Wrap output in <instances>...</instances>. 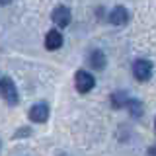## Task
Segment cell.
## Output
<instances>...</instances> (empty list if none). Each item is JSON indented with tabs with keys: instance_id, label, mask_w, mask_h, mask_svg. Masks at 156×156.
<instances>
[{
	"instance_id": "obj_1",
	"label": "cell",
	"mask_w": 156,
	"mask_h": 156,
	"mask_svg": "<svg viewBox=\"0 0 156 156\" xmlns=\"http://www.w3.org/2000/svg\"><path fill=\"white\" fill-rule=\"evenodd\" d=\"M0 96L4 98V101L10 105H16L20 101V94H18V88L14 84L12 78L8 76H2L0 78Z\"/></svg>"
},
{
	"instance_id": "obj_2",
	"label": "cell",
	"mask_w": 156,
	"mask_h": 156,
	"mask_svg": "<svg viewBox=\"0 0 156 156\" xmlns=\"http://www.w3.org/2000/svg\"><path fill=\"white\" fill-rule=\"evenodd\" d=\"M74 84H76V90L80 92V94H88V92L94 90L96 78H94V74H92V72H88V70H84V68H80V70H76Z\"/></svg>"
},
{
	"instance_id": "obj_3",
	"label": "cell",
	"mask_w": 156,
	"mask_h": 156,
	"mask_svg": "<svg viewBox=\"0 0 156 156\" xmlns=\"http://www.w3.org/2000/svg\"><path fill=\"white\" fill-rule=\"evenodd\" d=\"M131 70H133V76L139 82H146L152 76V62L148 58H136L133 62V66H131Z\"/></svg>"
},
{
	"instance_id": "obj_4",
	"label": "cell",
	"mask_w": 156,
	"mask_h": 156,
	"mask_svg": "<svg viewBox=\"0 0 156 156\" xmlns=\"http://www.w3.org/2000/svg\"><path fill=\"white\" fill-rule=\"evenodd\" d=\"M27 115H29V119H31L33 123H45V121L49 119V105H47V101H37V104H33Z\"/></svg>"
},
{
	"instance_id": "obj_5",
	"label": "cell",
	"mask_w": 156,
	"mask_h": 156,
	"mask_svg": "<svg viewBox=\"0 0 156 156\" xmlns=\"http://www.w3.org/2000/svg\"><path fill=\"white\" fill-rule=\"evenodd\" d=\"M127 22H129V12H127L125 6H115L113 10L109 12V23L111 26H127Z\"/></svg>"
},
{
	"instance_id": "obj_6",
	"label": "cell",
	"mask_w": 156,
	"mask_h": 156,
	"mask_svg": "<svg viewBox=\"0 0 156 156\" xmlns=\"http://www.w3.org/2000/svg\"><path fill=\"white\" fill-rule=\"evenodd\" d=\"M51 20L57 23L58 27H66L70 23V10L66 6H57L51 14Z\"/></svg>"
},
{
	"instance_id": "obj_7",
	"label": "cell",
	"mask_w": 156,
	"mask_h": 156,
	"mask_svg": "<svg viewBox=\"0 0 156 156\" xmlns=\"http://www.w3.org/2000/svg\"><path fill=\"white\" fill-rule=\"evenodd\" d=\"M45 47L49 49V51H57V49L62 47V33L58 31V29H51V31H47Z\"/></svg>"
},
{
	"instance_id": "obj_8",
	"label": "cell",
	"mask_w": 156,
	"mask_h": 156,
	"mask_svg": "<svg viewBox=\"0 0 156 156\" xmlns=\"http://www.w3.org/2000/svg\"><path fill=\"white\" fill-rule=\"evenodd\" d=\"M88 61H90V66L94 68V70H104L105 65H107L104 51H100V49L92 51V53H90V57H88Z\"/></svg>"
},
{
	"instance_id": "obj_9",
	"label": "cell",
	"mask_w": 156,
	"mask_h": 156,
	"mask_svg": "<svg viewBox=\"0 0 156 156\" xmlns=\"http://www.w3.org/2000/svg\"><path fill=\"white\" fill-rule=\"evenodd\" d=\"M127 104H129V98H127L125 92H115V94H111V105L115 107H127Z\"/></svg>"
},
{
	"instance_id": "obj_10",
	"label": "cell",
	"mask_w": 156,
	"mask_h": 156,
	"mask_svg": "<svg viewBox=\"0 0 156 156\" xmlns=\"http://www.w3.org/2000/svg\"><path fill=\"white\" fill-rule=\"evenodd\" d=\"M127 109H129V113L135 117V119H139V117H143V104L136 100H129V104H127Z\"/></svg>"
},
{
	"instance_id": "obj_11",
	"label": "cell",
	"mask_w": 156,
	"mask_h": 156,
	"mask_svg": "<svg viewBox=\"0 0 156 156\" xmlns=\"http://www.w3.org/2000/svg\"><path fill=\"white\" fill-rule=\"evenodd\" d=\"M8 4H12V0H0V6H8Z\"/></svg>"
},
{
	"instance_id": "obj_12",
	"label": "cell",
	"mask_w": 156,
	"mask_h": 156,
	"mask_svg": "<svg viewBox=\"0 0 156 156\" xmlns=\"http://www.w3.org/2000/svg\"><path fill=\"white\" fill-rule=\"evenodd\" d=\"M148 156H156V146H154V148H150V150H148Z\"/></svg>"
},
{
	"instance_id": "obj_13",
	"label": "cell",
	"mask_w": 156,
	"mask_h": 156,
	"mask_svg": "<svg viewBox=\"0 0 156 156\" xmlns=\"http://www.w3.org/2000/svg\"><path fill=\"white\" fill-rule=\"evenodd\" d=\"M0 78H2V76H0Z\"/></svg>"
}]
</instances>
